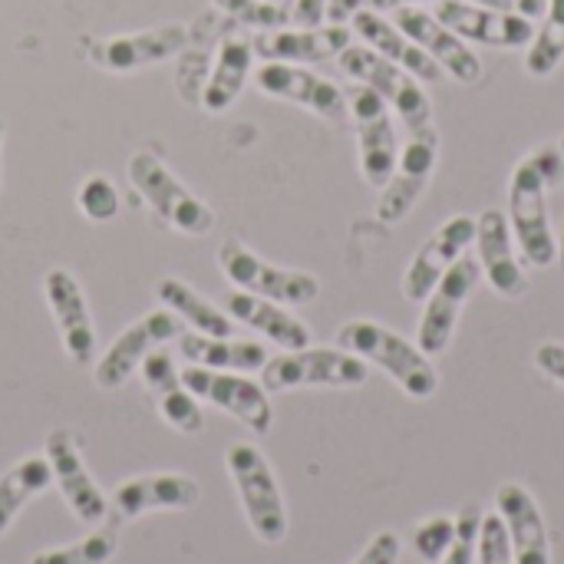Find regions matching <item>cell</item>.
Wrapping results in <instances>:
<instances>
[{
  "label": "cell",
  "instance_id": "cell-1",
  "mask_svg": "<svg viewBox=\"0 0 564 564\" xmlns=\"http://www.w3.org/2000/svg\"><path fill=\"white\" fill-rule=\"evenodd\" d=\"M564 182V155L558 145L532 149L509 178V225L522 258L545 271L558 261V241L549 218V188Z\"/></svg>",
  "mask_w": 564,
  "mask_h": 564
},
{
  "label": "cell",
  "instance_id": "cell-2",
  "mask_svg": "<svg viewBox=\"0 0 564 564\" xmlns=\"http://www.w3.org/2000/svg\"><path fill=\"white\" fill-rule=\"evenodd\" d=\"M337 347L350 350L364 364L380 367L413 400H430L440 390V373H436L430 354H423L420 344H410L403 334L390 330L387 324L347 321L337 330Z\"/></svg>",
  "mask_w": 564,
  "mask_h": 564
},
{
  "label": "cell",
  "instance_id": "cell-3",
  "mask_svg": "<svg viewBox=\"0 0 564 564\" xmlns=\"http://www.w3.org/2000/svg\"><path fill=\"white\" fill-rule=\"evenodd\" d=\"M228 476L238 489L245 519L258 542L281 545L288 539V509L278 476L254 443H231L225 453Z\"/></svg>",
  "mask_w": 564,
  "mask_h": 564
},
{
  "label": "cell",
  "instance_id": "cell-4",
  "mask_svg": "<svg viewBox=\"0 0 564 564\" xmlns=\"http://www.w3.org/2000/svg\"><path fill=\"white\" fill-rule=\"evenodd\" d=\"M129 182L142 195V202L175 231L202 238L215 228V212L152 152L129 155Z\"/></svg>",
  "mask_w": 564,
  "mask_h": 564
},
{
  "label": "cell",
  "instance_id": "cell-5",
  "mask_svg": "<svg viewBox=\"0 0 564 564\" xmlns=\"http://www.w3.org/2000/svg\"><path fill=\"white\" fill-rule=\"evenodd\" d=\"M340 69L354 79L370 86L377 96H383V102L400 116V122L410 132H423L433 122V102L426 96V89L420 86L416 76H410L406 69H400L397 63L383 59L377 50H370L367 43H350L340 56H337Z\"/></svg>",
  "mask_w": 564,
  "mask_h": 564
},
{
  "label": "cell",
  "instance_id": "cell-6",
  "mask_svg": "<svg viewBox=\"0 0 564 564\" xmlns=\"http://www.w3.org/2000/svg\"><path fill=\"white\" fill-rule=\"evenodd\" d=\"M367 377H370V364H364L344 347L284 350L278 357H268V364L261 367V387L268 393H288L301 387L350 390V387H364Z\"/></svg>",
  "mask_w": 564,
  "mask_h": 564
},
{
  "label": "cell",
  "instance_id": "cell-7",
  "mask_svg": "<svg viewBox=\"0 0 564 564\" xmlns=\"http://www.w3.org/2000/svg\"><path fill=\"white\" fill-rule=\"evenodd\" d=\"M218 268L231 281L235 291H248V294L278 301L284 307H304V304L317 301V294H321V281L314 274L271 264V261H264L261 254H254L251 248H245L235 238L221 241Z\"/></svg>",
  "mask_w": 564,
  "mask_h": 564
},
{
  "label": "cell",
  "instance_id": "cell-8",
  "mask_svg": "<svg viewBox=\"0 0 564 564\" xmlns=\"http://www.w3.org/2000/svg\"><path fill=\"white\" fill-rule=\"evenodd\" d=\"M347 112L357 129L360 175L370 188H383L400 159V139H397L390 106L370 86L357 83L347 89Z\"/></svg>",
  "mask_w": 564,
  "mask_h": 564
},
{
  "label": "cell",
  "instance_id": "cell-9",
  "mask_svg": "<svg viewBox=\"0 0 564 564\" xmlns=\"http://www.w3.org/2000/svg\"><path fill=\"white\" fill-rule=\"evenodd\" d=\"M185 334V324L165 307V311H149V314H142L139 321H132L109 347H106V354L96 360V370H93V380H96V387L99 390H119L139 367H142V360L152 354V350H159V347H165V344H172V340H178Z\"/></svg>",
  "mask_w": 564,
  "mask_h": 564
},
{
  "label": "cell",
  "instance_id": "cell-10",
  "mask_svg": "<svg viewBox=\"0 0 564 564\" xmlns=\"http://www.w3.org/2000/svg\"><path fill=\"white\" fill-rule=\"evenodd\" d=\"M185 387L192 390L195 400L218 406L221 413L235 416L238 423H245L251 433L264 436L271 433L274 423V410H271V393L238 373H225V370H208V367H185L182 370Z\"/></svg>",
  "mask_w": 564,
  "mask_h": 564
},
{
  "label": "cell",
  "instance_id": "cell-11",
  "mask_svg": "<svg viewBox=\"0 0 564 564\" xmlns=\"http://www.w3.org/2000/svg\"><path fill=\"white\" fill-rule=\"evenodd\" d=\"M436 165H440V129L430 126L423 132H410V142L400 149L393 175L380 188L377 218L387 225H400L420 205Z\"/></svg>",
  "mask_w": 564,
  "mask_h": 564
},
{
  "label": "cell",
  "instance_id": "cell-12",
  "mask_svg": "<svg viewBox=\"0 0 564 564\" xmlns=\"http://www.w3.org/2000/svg\"><path fill=\"white\" fill-rule=\"evenodd\" d=\"M479 281H482V264H479V258H469V254H463L440 278L433 294L423 301L426 307H423V321H420V330H416V344H420L423 354L440 357L443 350H449L459 314H463L466 301L476 294Z\"/></svg>",
  "mask_w": 564,
  "mask_h": 564
},
{
  "label": "cell",
  "instance_id": "cell-13",
  "mask_svg": "<svg viewBox=\"0 0 564 564\" xmlns=\"http://www.w3.org/2000/svg\"><path fill=\"white\" fill-rule=\"evenodd\" d=\"M43 456L53 469V482H56L63 502L69 506V512L83 525H102L109 516V502H106L102 489L96 486V479L89 476L76 436L69 430H53L43 443Z\"/></svg>",
  "mask_w": 564,
  "mask_h": 564
},
{
  "label": "cell",
  "instance_id": "cell-14",
  "mask_svg": "<svg viewBox=\"0 0 564 564\" xmlns=\"http://www.w3.org/2000/svg\"><path fill=\"white\" fill-rule=\"evenodd\" d=\"M254 83L264 96L294 102L311 109L314 116L327 119V122H347V93L330 83L327 76L297 66V63H264L261 69H254Z\"/></svg>",
  "mask_w": 564,
  "mask_h": 564
},
{
  "label": "cell",
  "instance_id": "cell-15",
  "mask_svg": "<svg viewBox=\"0 0 564 564\" xmlns=\"http://www.w3.org/2000/svg\"><path fill=\"white\" fill-rule=\"evenodd\" d=\"M202 499V486L185 476V473H149L126 479L112 499H109V516L116 525L135 522L149 512H185L195 509Z\"/></svg>",
  "mask_w": 564,
  "mask_h": 564
},
{
  "label": "cell",
  "instance_id": "cell-16",
  "mask_svg": "<svg viewBox=\"0 0 564 564\" xmlns=\"http://www.w3.org/2000/svg\"><path fill=\"white\" fill-rule=\"evenodd\" d=\"M476 241V218L473 215H453L449 221H443L416 251V258L406 264L403 274V297L423 304L433 288L440 284V278L463 258L469 254Z\"/></svg>",
  "mask_w": 564,
  "mask_h": 564
},
{
  "label": "cell",
  "instance_id": "cell-17",
  "mask_svg": "<svg viewBox=\"0 0 564 564\" xmlns=\"http://www.w3.org/2000/svg\"><path fill=\"white\" fill-rule=\"evenodd\" d=\"M393 13H397L393 23H397L413 43H420V46L440 63V69L449 73L456 83L476 86V83L486 76L479 53H476L463 36H456L436 13H426V10H420V7H400V10H393Z\"/></svg>",
  "mask_w": 564,
  "mask_h": 564
},
{
  "label": "cell",
  "instance_id": "cell-18",
  "mask_svg": "<svg viewBox=\"0 0 564 564\" xmlns=\"http://www.w3.org/2000/svg\"><path fill=\"white\" fill-rule=\"evenodd\" d=\"M43 297H46V307L56 321L66 357L79 367L93 364L96 327H93V314H89V304H86L79 281L66 268H53L43 274Z\"/></svg>",
  "mask_w": 564,
  "mask_h": 564
},
{
  "label": "cell",
  "instance_id": "cell-19",
  "mask_svg": "<svg viewBox=\"0 0 564 564\" xmlns=\"http://www.w3.org/2000/svg\"><path fill=\"white\" fill-rule=\"evenodd\" d=\"M354 43V30L347 23H321V26H281V30H258L251 40L254 56L264 63H324L337 59Z\"/></svg>",
  "mask_w": 564,
  "mask_h": 564
},
{
  "label": "cell",
  "instance_id": "cell-20",
  "mask_svg": "<svg viewBox=\"0 0 564 564\" xmlns=\"http://www.w3.org/2000/svg\"><path fill=\"white\" fill-rule=\"evenodd\" d=\"M436 17L466 43H482V46H499V50L529 46L539 30L525 17L499 13V10L479 7L473 0H443V3H436Z\"/></svg>",
  "mask_w": 564,
  "mask_h": 564
},
{
  "label": "cell",
  "instance_id": "cell-21",
  "mask_svg": "<svg viewBox=\"0 0 564 564\" xmlns=\"http://www.w3.org/2000/svg\"><path fill=\"white\" fill-rule=\"evenodd\" d=\"M473 245L479 251V264H482V274L489 278V284L509 301L525 297L529 274H525V268H522V261L516 254V235H512L509 215L496 212V208H486L476 218V241Z\"/></svg>",
  "mask_w": 564,
  "mask_h": 564
},
{
  "label": "cell",
  "instance_id": "cell-22",
  "mask_svg": "<svg viewBox=\"0 0 564 564\" xmlns=\"http://www.w3.org/2000/svg\"><path fill=\"white\" fill-rule=\"evenodd\" d=\"M142 383L149 387V393L155 397L159 416L185 436H198L205 430V413L198 406V400L192 397V390L182 380V370L175 367V357L169 350H152L142 360Z\"/></svg>",
  "mask_w": 564,
  "mask_h": 564
},
{
  "label": "cell",
  "instance_id": "cell-23",
  "mask_svg": "<svg viewBox=\"0 0 564 564\" xmlns=\"http://www.w3.org/2000/svg\"><path fill=\"white\" fill-rule=\"evenodd\" d=\"M496 512L506 522L516 564H552V539L535 496L522 482H506L496 492Z\"/></svg>",
  "mask_w": 564,
  "mask_h": 564
},
{
  "label": "cell",
  "instance_id": "cell-24",
  "mask_svg": "<svg viewBox=\"0 0 564 564\" xmlns=\"http://www.w3.org/2000/svg\"><path fill=\"white\" fill-rule=\"evenodd\" d=\"M185 43H188V30L182 23H162L152 30L119 33V36L102 40L93 50V59L109 73H132V69H142V66H152L182 53Z\"/></svg>",
  "mask_w": 564,
  "mask_h": 564
},
{
  "label": "cell",
  "instance_id": "cell-25",
  "mask_svg": "<svg viewBox=\"0 0 564 564\" xmlns=\"http://www.w3.org/2000/svg\"><path fill=\"white\" fill-rule=\"evenodd\" d=\"M350 23H354V33H357L370 50H377L383 59L397 63L400 69H406V73L416 76L420 83H440V79H443L440 63H436L420 43H413L393 20H387L383 13L364 7V10L354 13Z\"/></svg>",
  "mask_w": 564,
  "mask_h": 564
},
{
  "label": "cell",
  "instance_id": "cell-26",
  "mask_svg": "<svg viewBox=\"0 0 564 564\" xmlns=\"http://www.w3.org/2000/svg\"><path fill=\"white\" fill-rule=\"evenodd\" d=\"M221 307L228 311V317L235 324H245L251 330H258L264 340H271L281 350H304L311 347V330L304 321H297L291 314V307L248 294V291H228L221 297Z\"/></svg>",
  "mask_w": 564,
  "mask_h": 564
},
{
  "label": "cell",
  "instance_id": "cell-27",
  "mask_svg": "<svg viewBox=\"0 0 564 564\" xmlns=\"http://www.w3.org/2000/svg\"><path fill=\"white\" fill-rule=\"evenodd\" d=\"M178 354L192 367L225 370V373H261L268 364V350L258 340H235V337H205V334H182Z\"/></svg>",
  "mask_w": 564,
  "mask_h": 564
},
{
  "label": "cell",
  "instance_id": "cell-28",
  "mask_svg": "<svg viewBox=\"0 0 564 564\" xmlns=\"http://www.w3.org/2000/svg\"><path fill=\"white\" fill-rule=\"evenodd\" d=\"M251 66H254V46L251 40L245 36H225L218 53H215V66L205 79V89H202V106L208 112H225L231 109V102L241 96V89L248 86V76H251Z\"/></svg>",
  "mask_w": 564,
  "mask_h": 564
},
{
  "label": "cell",
  "instance_id": "cell-29",
  "mask_svg": "<svg viewBox=\"0 0 564 564\" xmlns=\"http://www.w3.org/2000/svg\"><path fill=\"white\" fill-rule=\"evenodd\" d=\"M155 291H159V301L182 324H188L195 334H205V337H231L235 334V321L228 317V311L218 307V304H212L208 297H202L182 278H162Z\"/></svg>",
  "mask_w": 564,
  "mask_h": 564
},
{
  "label": "cell",
  "instance_id": "cell-30",
  "mask_svg": "<svg viewBox=\"0 0 564 564\" xmlns=\"http://www.w3.org/2000/svg\"><path fill=\"white\" fill-rule=\"evenodd\" d=\"M53 482L46 456H26L0 476V535L10 532L17 516Z\"/></svg>",
  "mask_w": 564,
  "mask_h": 564
},
{
  "label": "cell",
  "instance_id": "cell-31",
  "mask_svg": "<svg viewBox=\"0 0 564 564\" xmlns=\"http://www.w3.org/2000/svg\"><path fill=\"white\" fill-rule=\"evenodd\" d=\"M119 552V525H99L73 545L36 552L30 564H109Z\"/></svg>",
  "mask_w": 564,
  "mask_h": 564
},
{
  "label": "cell",
  "instance_id": "cell-32",
  "mask_svg": "<svg viewBox=\"0 0 564 564\" xmlns=\"http://www.w3.org/2000/svg\"><path fill=\"white\" fill-rule=\"evenodd\" d=\"M225 17L254 26V30H281L291 23V7L271 0H212Z\"/></svg>",
  "mask_w": 564,
  "mask_h": 564
},
{
  "label": "cell",
  "instance_id": "cell-33",
  "mask_svg": "<svg viewBox=\"0 0 564 564\" xmlns=\"http://www.w3.org/2000/svg\"><path fill=\"white\" fill-rule=\"evenodd\" d=\"M456 535V516H430L413 529V552L426 564H440Z\"/></svg>",
  "mask_w": 564,
  "mask_h": 564
},
{
  "label": "cell",
  "instance_id": "cell-34",
  "mask_svg": "<svg viewBox=\"0 0 564 564\" xmlns=\"http://www.w3.org/2000/svg\"><path fill=\"white\" fill-rule=\"evenodd\" d=\"M482 506L479 502H469L459 516H456V535H453V545L449 552L443 555L440 564H476L479 555V532H482Z\"/></svg>",
  "mask_w": 564,
  "mask_h": 564
},
{
  "label": "cell",
  "instance_id": "cell-35",
  "mask_svg": "<svg viewBox=\"0 0 564 564\" xmlns=\"http://www.w3.org/2000/svg\"><path fill=\"white\" fill-rule=\"evenodd\" d=\"M76 205L89 221H112L119 215V192H116L112 178L89 175L76 192Z\"/></svg>",
  "mask_w": 564,
  "mask_h": 564
},
{
  "label": "cell",
  "instance_id": "cell-36",
  "mask_svg": "<svg viewBox=\"0 0 564 564\" xmlns=\"http://www.w3.org/2000/svg\"><path fill=\"white\" fill-rule=\"evenodd\" d=\"M564 59V33H558L555 26L542 23V30H535L529 53H525V69L539 79L552 76Z\"/></svg>",
  "mask_w": 564,
  "mask_h": 564
},
{
  "label": "cell",
  "instance_id": "cell-37",
  "mask_svg": "<svg viewBox=\"0 0 564 564\" xmlns=\"http://www.w3.org/2000/svg\"><path fill=\"white\" fill-rule=\"evenodd\" d=\"M476 564H516V552H512V542H509V532H506V522L499 512L482 516Z\"/></svg>",
  "mask_w": 564,
  "mask_h": 564
},
{
  "label": "cell",
  "instance_id": "cell-38",
  "mask_svg": "<svg viewBox=\"0 0 564 564\" xmlns=\"http://www.w3.org/2000/svg\"><path fill=\"white\" fill-rule=\"evenodd\" d=\"M400 555H403V539L387 529V532H377L350 564H400Z\"/></svg>",
  "mask_w": 564,
  "mask_h": 564
},
{
  "label": "cell",
  "instance_id": "cell-39",
  "mask_svg": "<svg viewBox=\"0 0 564 564\" xmlns=\"http://www.w3.org/2000/svg\"><path fill=\"white\" fill-rule=\"evenodd\" d=\"M535 367H539L552 383H558L564 390V344H558V340L542 344V347L535 350Z\"/></svg>",
  "mask_w": 564,
  "mask_h": 564
},
{
  "label": "cell",
  "instance_id": "cell-40",
  "mask_svg": "<svg viewBox=\"0 0 564 564\" xmlns=\"http://www.w3.org/2000/svg\"><path fill=\"white\" fill-rule=\"evenodd\" d=\"M479 7H489V10H499V13H516V17H525V20H539L545 17V0H473Z\"/></svg>",
  "mask_w": 564,
  "mask_h": 564
},
{
  "label": "cell",
  "instance_id": "cell-41",
  "mask_svg": "<svg viewBox=\"0 0 564 564\" xmlns=\"http://www.w3.org/2000/svg\"><path fill=\"white\" fill-rule=\"evenodd\" d=\"M327 20V0H294L291 23L297 26H321Z\"/></svg>",
  "mask_w": 564,
  "mask_h": 564
},
{
  "label": "cell",
  "instance_id": "cell-42",
  "mask_svg": "<svg viewBox=\"0 0 564 564\" xmlns=\"http://www.w3.org/2000/svg\"><path fill=\"white\" fill-rule=\"evenodd\" d=\"M367 0H327V23H350L357 10H364Z\"/></svg>",
  "mask_w": 564,
  "mask_h": 564
},
{
  "label": "cell",
  "instance_id": "cell-43",
  "mask_svg": "<svg viewBox=\"0 0 564 564\" xmlns=\"http://www.w3.org/2000/svg\"><path fill=\"white\" fill-rule=\"evenodd\" d=\"M370 10L377 13H390V10H400V7H416V3H443V0H367Z\"/></svg>",
  "mask_w": 564,
  "mask_h": 564
},
{
  "label": "cell",
  "instance_id": "cell-44",
  "mask_svg": "<svg viewBox=\"0 0 564 564\" xmlns=\"http://www.w3.org/2000/svg\"><path fill=\"white\" fill-rule=\"evenodd\" d=\"M545 23L564 33V0H545Z\"/></svg>",
  "mask_w": 564,
  "mask_h": 564
},
{
  "label": "cell",
  "instance_id": "cell-45",
  "mask_svg": "<svg viewBox=\"0 0 564 564\" xmlns=\"http://www.w3.org/2000/svg\"><path fill=\"white\" fill-rule=\"evenodd\" d=\"M3 132H7V126H3V119H0V145H3Z\"/></svg>",
  "mask_w": 564,
  "mask_h": 564
},
{
  "label": "cell",
  "instance_id": "cell-46",
  "mask_svg": "<svg viewBox=\"0 0 564 564\" xmlns=\"http://www.w3.org/2000/svg\"><path fill=\"white\" fill-rule=\"evenodd\" d=\"M271 3H284V7H288V0H271Z\"/></svg>",
  "mask_w": 564,
  "mask_h": 564
},
{
  "label": "cell",
  "instance_id": "cell-47",
  "mask_svg": "<svg viewBox=\"0 0 564 564\" xmlns=\"http://www.w3.org/2000/svg\"><path fill=\"white\" fill-rule=\"evenodd\" d=\"M558 149H562V155H564V135H562V142H558Z\"/></svg>",
  "mask_w": 564,
  "mask_h": 564
}]
</instances>
